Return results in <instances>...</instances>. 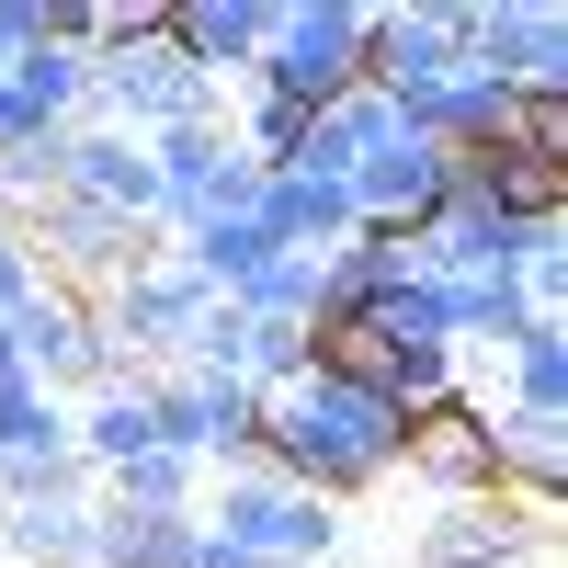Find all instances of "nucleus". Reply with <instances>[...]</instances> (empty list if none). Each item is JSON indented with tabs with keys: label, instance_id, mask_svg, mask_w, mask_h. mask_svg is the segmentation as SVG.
<instances>
[{
	"label": "nucleus",
	"instance_id": "f257e3e1",
	"mask_svg": "<svg viewBox=\"0 0 568 568\" xmlns=\"http://www.w3.org/2000/svg\"><path fill=\"white\" fill-rule=\"evenodd\" d=\"M262 466H273L284 489H307V500L342 511L353 489H375V478H398V466H409V420L375 398L364 375L307 364L296 387L262 398Z\"/></svg>",
	"mask_w": 568,
	"mask_h": 568
},
{
	"label": "nucleus",
	"instance_id": "f03ea898",
	"mask_svg": "<svg viewBox=\"0 0 568 568\" xmlns=\"http://www.w3.org/2000/svg\"><path fill=\"white\" fill-rule=\"evenodd\" d=\"M194 524H205L216 546L262 557V568H329V546H342V511L307 500V489H284L262 455H251V466H216L205 500H194Z\"/></svg>",
	"mask_w": 568,
	"mask_h": 568
},
{
	"label": "nucleus",
	"instance_id": "7ed1b4c3",
	"mask_svg": "<svg viewBox=\"0 0 568 568\" xmlns=\"http://www.w3.org/2000/svg\"><path fill=\"white\" fill-rule=\"evenodd\" d=\"M364 12L375 0H273V45L240 91H273L296 114H329L342 91H364Z\"/></svg>",
	"mask_w": 568,
	"mask_h": 568
},
{
	"label": "nucleus",
	"instance_id": "20e7f679",
	"mask_svg": "<svg viewBox=\"0 0 568 568\" xmlns=\"http://www.w3.org/2000/svg\"><path fill=\"white\" fill-rule=\"evenodd\" d=\"M205 307H216V296H205V284L182 273L171 251H160V262H136V273H114L103 296H91V329L114 342V364H125V375H171Z\"/></svg>",
	"mask_w": 568,
	"mask_h": 568
},
{
	"label": "nucleus",
	"instance_id": "39448f33",
	"mask_svg": "<svg viewBox=\"0 0 568 568\" xmlns=\"http://www.w3.org/2000/svg\"><path fill=\"white\" fill-rule=\"evenodd\" d=\"M455 69H466V0H375L364 12V91L433 103Z\"/></svg>",
	"mask_w": 568,
	"mask_h": 568
},
{
	"label": "nucleus",
	"instance_id": "423d86ee",
	"mask_svg": "<svg viewBox=\"0 0 568 568\" xmlns=\"http://www.w3.org/2000/svg\"><path fill=\"white\" fill-rule=\"evenodd\" d=\"M149 409H160V444L194 455L205 478L216 466H251L262 455V387H240V375H149Z\"/></svg>",
	"mask_w": 568,
	"mask_h": 568
},
{
	"label": "nucleus",
	"instance_id": "0eeeda50",
	"mask_svg": "<svg viewBox=\"0 0 568 568\" xmlns=\"http://www.w3.org/2000/svg\"><path fill=\"white\" fill-rule=\"evenodd\" d=\"M557 546V511H535V500H444L433 524H420V568H535Z\"/></svg>",
	"mask_w": 568,
	"mask_h": 568
},
{
	"label": "nucleus",
	"instance_id": "6e6552de",
	"mask_svg": "<svg viewBox=\"0 0 568 568\" xmlns=\"http://www.w3.org/2000/svg\"><path fill=\"white\" fill-rule=\"evenodd\" d=\"M466 69L511 91H568V12L557 0H466Z\"/></svg>",
	"mask_w": 568,
	"mask_h": 568
},
{
	"label": "nucleus",
	"instance_id": "1a4fd4ad",
	"mask_svg": "<svg viewBox=\"0 0 568 568\" xmlns=\"http://www.w3.org/2000/svg\"><path fill=\"white\" fill-rule=\"evenodd\" d=\"M171 58L194 69V80H251L262 69V45H273V0H171Z\"/></svg>",
	"mask_w": 568,
	"mask_h": 568
},
{
	"label": "nucleus",
	"instance_id": "9d476101",
	"mask_svg": "<svg viewBox=\"0 0 568 568\" xmlns=\"http://www.w3.org/2000/svg\"><path fill=\"white\" fill-rule=\"evenodd\" d=\"M342 194H353V216H364V227H398V240H409V227H420V216H433V205L455 194V160H444L420 125H409L398 149H375V160L342 182Z\"/></svg>",
	"mask_w": 568,
	"mask_h": 568
},
{
	"label": "nucleus",
	"instance_id": "9b49d317",
	"mask_svg": "<svg viewBox=\"0 0 568 568\" xmlns=\"http://www.w3.org/2000/svg\"><path fill=\"white\" fill-rule=\"evenodd\" d=\"M69 194L103 205V216H125V227H160V160H149V136L69 125Z\"/></svg>",
	"mask_w": 568,
	"mask_h": 568
},
{
	"label": "nucleus",
	"instance_id": "f8f14e48",
	"mask_svg": "<svg viewBox=\"0 0 568 568\" xmlns=\"http://www.w3.org/2000/svg\"><path fill=\"white\" fill-rule=\"evenodd\" d=\"M409 478L433 500H489V398H444L409 420Z\"/></svg>",
	"mask_w": 568,
	"mask_h": 568
},
{
	"label": "nucleus",
	"instance_id": "ddd939ff",
	"mask_svg": "<svg viewBox=\"0 0 568 568\" xmlns=\"http://www.w3.org/2000/svg\"><path fill=\"white\" fill-rule=\"evenodd\" d=\"M455 205H478V216H500V227H535V216H568V171L524 160V149L500 136V149H466V160H455Z\"/></svg>",
	"mask_w": 568,
	"mask_h": 568
},
{
	"label": "nucleus",
	"instance_id": "4468645a",
	"mask_svg": "<svg viewBox=\"0 0 568 568\" xmlns=\"http://www.w3.org/2000/svg\"><path fill=\"white\" fill-rule=\"evenodd\" d=\"M409 136V114L387 103V91H342L329 114H307V149H296V171H318V182H353L375 149H398Z\"/></svg>",
	"mask_w": 568,
	"mask_h": 568
},
{
	"label": "nucleus",
	"instance_id": "2eb2a0df",
	"mask_svg": "<svg viewBox=\"0 0 568 568\" xmlns=\"http://www.w3.org/2000/svg\"><path fill=\"white\" fill-rule=\"evenodd\" d=\"M205 524L194 511H103L91 500V568H194Z\"/></svg>",
	"mask_w": 568,
	"mask_h": 568
},
{
	"label": "nucleus",
	"instance_id": "dca6fc26",
	"mask_svg": "<svg viewBox=\"0 0 568 568\" xmlns=\"http://www.w3.org/2000/svg\"><path fill=\"white\" fill-rule=\"evenodd\" d=\"M69 433H80V466H91V489L114 478L125 455H149L160 444V409H149V375H125V387H103V398H80L69 409Z\"/></svg>",
	"mask_w": 568,
	"mask_h": 568
},
{
	"label": "nucleus",
	"instance_id": "f3484780",
	"mask_svg": "<svg viewBox=\"0 0 568 568\" xmlns=\"http://www.w3.org/2000/svg\"><path fill=\"white\" fill-rule=\"evenodd\" d=\"M0 557H12V568H91V500H23V511H0Z\"/></svg>",
	"mask_w": 568,
	"mask_h": 568
},
{
	"label": "nucleus",
	"instance_id": "a211bd4d",
	"mask_svg": "<svg viewBox=\"0 0 568 568\" xmlns=\"http://www.w3.org/2000/svg\"><path fill=\"white\" fill-rule=\"evenodd\" d=\"M171 262L194 273L205 296H240V284H251V273L273 262V240H262L251 216H205V227H182V240H171Z\"/></svg>",
	"mask_w": 568,
	"mask_h": 568
},
{
	"label": "nucleus",
	"instance_id": "6ab92c4d",
	"mask_svg": "<svg viewBox=\"0 0 568 568\" xmlns=\"http://www.w3.org/2000/svg\"><path fill=\"white\" fill-rule=\"evenodd\" d=\"M500 364H511V387L489 409H568V318H524L500 342Z\"/></svg>",
	"mask_w": 568,
	"mask_h": 568
},
{
	"label": "nucleus",
	"instance_id": "aec40b11",
	"mask_svg": "<svg viewBox=\"0 0 568 568\" xmlns=\"http://www.w3.org/2000/svg\"><path fill=\"white\" fill-rule=\"evenodd\" d=\"M91 500H103V511H194V500H205V466L171 455V444H149V455H125Z\"/></svg>",
	"mask_w": 568,
	"mask_h": 568
},
{
	"label": "nucleus",
	"instance_id": "412c9836",
	"mask_svg": "<svg viewBox=\"0 0 568 568\" xmlns=\"http://www.w3.org/2000/svg\"><path fill=\"white\" fill-rule=\"evenodd\" d=\"M0 80H12L23 125H80L91 114V58H69V45H34V58H12Z\"/></svg>",
	"mask_w": 568,
	"mask_h": 568
},
{
	"label": "nucleus",
	"instance_id": "4be33fe9",
	"mask_svg": "<svg viewBox=\"0 0 568 568\" xmlns=\"http://www.w3.org/2000/svg\"><path fill=\"white\" fill-rule=\"evenodd\" d=\"M80 433H69V398H45L34 375H12L0 387V455H69Z\"/></svg>",
	"mask_w": 568,
	"mask_h": 568
},
{
	"label": "nucleus",
	"instance_id": "5701e85b",
	"mask_svg": "<svg viewBox=\"0 0 568 568\" xmlns=\"http://www.w3.org/2000/svg\"><path fill=\"white\" fill-rule=\"evenodd\" d=\"M227 307H251V318H284V329H307L318 318V262L307 251H273L251 284H240V296H227Z\"/></svg>",
	"mask_w": 568,
	"mask_h": 568
}]
</instances>
